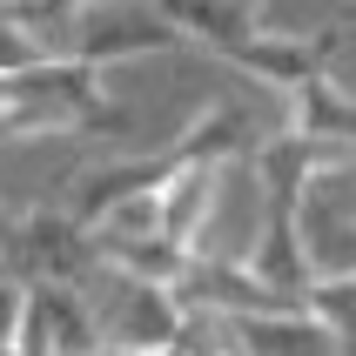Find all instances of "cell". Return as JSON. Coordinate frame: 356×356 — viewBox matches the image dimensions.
<instances>
[{
    "label": "cell",
    "mask_w": 356,
    "mask_h": 356,
    "mask_svg": "<svg viewBox=\"0 0 356 356\" xmlns=\"http://www.w3.org/2000/svg\"><path fill=\"white\" fill-rule=\"evenodd\" d=\"M121 108L101 88V67L74 54H54L27 74H0V148L40 135H108Z\"/></svg>",
    "instance_id": "6da1fadb"
},
{
    "label": "cell",
    "mask_w": 356,
    "mask_h": 356,
    "mask_svg": "<svg viewBox=\"0 0 356 356\" xmlns=\"http://www.w3.org/2000/svg\"><path fill=\"white\" fill-rule=\"evenodd\" d=\"M168 47H181V27L155 0H95L67 14V54L88 67H121V60L168 54Z\"/></svg>",
    "instance_id": "7a4b0ae2"
},
{
    "label": "cell",
    "mask_w": 356,
    "mask_h": 356,
    "mask_svg": "<svg viewBox=\"0 0 356 356\" xmlns=\"http://www.w3.org/2000/svg\"><path fill=\"white\" fill-rule=\"evenodd\" d=\"M27 282H88L101 269V242L88 222H74L67 209H27L14 222V249H7Z\"/></svg>",
    "instance_id": "3957f363"
},
{
    "label": "cell",
    "mask_w": 356,
    "mask_h": 356,
    "mask_svg": "<svg viewBox=\"0 0 356 356\" xmlns=\"http://www.w3.org/2000/svg\"><path fill=\"white\" fill-rule=\"evenodd\" d=\"M115 309L101 316V337L121 343V350H148V356H175L188 343V323L195 309L175 296V289H161V282H135V276H115Z\"/></svg>",
    "instance_id": "277c9868"
},
{
    "label": "cell",
    "mask_w": 356,
    "mask_h": 356,
    "mask_svg": "<svg viewBox=\"0 0 356 356\" xmlns=\"http://www.w3.org/2000/svg\"><path fill=\"white\" fill-rule=\"evenodd\" d=\"M337 60H343V20L309 27V34H256L236 54V67L256 74V81H269V88H282V95H302V88L323 81Z\"/></svg>",
    "instance_id": "5b68a950"
},
{
    "label": "cell",
    "mask_w": 356,
    "mask_h": 356,
    "mask_svg": "<svg viewBox=\"0 0 356 356\" xmlns=\"http://www.w3.org/2000/svg\"><path fill=\"white\" fill-rule=\"evenodd\" d=\"M249 269H256L269 289L282 296H309V282L323 276L316 256H309V242H302V202H262V236L249 249Z\"/></svg>",
    "instance_id": "8992f818"
},
{
    "label": "cell",
    "mask_w": 356,
    "mask_h": 356,
    "mask_svg": "<svg viewBox=\"0 0 356 356\" xmlns=\"http://www.w3.org/2000/svg\"><path fill=\"white\" fill-rule=\"evenodd\" d=\"M155 7L181 27V40L216 47L222 60H236L242 47L262 34V27H256V7H242V0H155Z\"/></svg>",
    "instance_id": "52a82bcc"
},
{
    "label": "cell",
    "mask_w": 356,
    "mask_h": 356,
    "mask_svg": "<svg viewBox=\"0 0 356 356\" xmlns=\"http://www.w3.org/2000/svg\"><path fill=\"white\" fill-rule=\"evenodd\" d=\"M222 195V168H181L168 188H161V236L181 242L188 256H209V216H216Z\"/></svg>",
    "instance_id": "ba28073f"
},
{
    "label": "cell",
    "mask_w": 356,
    "mask_h": 356,
    "mask_svg": "<svg viewBox=\"0 0 356 356\" xmlns=\"http://www.w3.org/2000/svg\"><path fill=\"white\" fill-rule=\"evenodd\" d=\"M229 337H236L242 356H337V337H330L309 309H282V316H229Z\"/></svg>",
    "instance_id": "9c48e42d"
},
{
    "label": "cell",
    "mask_w": 356,
    "mask_h": 356,
    "mask_svg": "<svg viewBox=\"0 0 356 356\" xmlns=\"http://www.w3.org/2000/svg\"><path fill=\"white\" fill-rule=\"evenodd\" d=\"M101 242V269L135 282H161V289H181V276L195 269V256L168 236H95Z\"/></svg>",
    "instance_id": "30bf717a"
},
{
    "label": "cell",
    "mask_w": 356,
    "mask_h": 356,
    "mask_svg": "<svg viewBox=\"0 0 356 356\" xmlns=\"http://www.w3.org/2000/svg\"><path fill=\"white\" fill-rule=\"evenodd\" d=\"M289 128L296 135H316V141H337V148H356V101L323 74L302 95H289Z\"/></svg>",
    "instance_id": "8fae6325"
},
{
    "label": "cell",
    "mask_w": 356,
    "mask_h": 356,
    "mask_svg": "<svg viewBox=\"0 0 356 356\" xmlns=\"http://www.w3.org/2000/svg\"><path fill=\"white\" fill-rule=\"evenodd\" d=\"M302 309L330 330V337H356V269H323L316 282H309V296H302Z\"/></svg>",
    "instance_id": "7c38bea8"
},
{
    "label": "cell",
    "mask_w": 356,
    "mask_h": 356,
    "mask_svg": "<svg viewBox=\"0 0 356 356\" xmlns=\"http://www.w3.org/2000/svg\"><path fill=\"white\" fill-rule=\"evenodd\" d=\"M27 302H34V282L20 276L14 262L0 256V350L20 343V323H27Z\"/></svg>",
    "instance_id": "4fadbf2b"
},
{
    "label": "cell",
    "mask_w": 356,
    "mask_h": 356,
    "mask_svg": "<svg viewBox=\"0 0 356 356\" xmlns=\"http://www.w3.org/2000/svg\"><path fill=\"white\" fill-rule=\"evenodd\" d=\"M242 7H262V0H242Z\"/></svg>",
    "instance_id": "5bb4252c"
}]
</instances>
